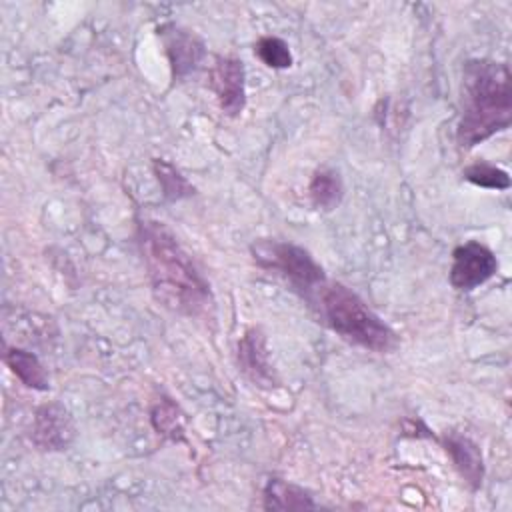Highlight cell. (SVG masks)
Here are the masks:
<instances>
[{"mask_svg":"<svg viewBox=\"0 0 512 512\" xmlns=\"http://www.w3.org/2000/svg\"><path fill=\"white\" fill-rule=\"evenodd\" d=\"M138 248L160 306L188 318L210 314L214 300L208 280L162 222L142 220L138 224Z\"/></svg>","mask_w":512,"mask_h":512,"instance_id":"6da1fadb","label":"cell"},{"mask_svg":"<svg viewBox=\"0 0 512 512\" xmlns=\"http://www.w3.org/2000/svg\"><path fill=\"white\" fill-rule=\"evenodd\" d=\"M512 120V76L504 62L468 60L462 70V114L456 128L464 150L506 130Z\"/></svg>","mask_w":512,"mask_h":512,"instance_id":"7a4b0ae2","label":"cell"},{"mask_svg":"<svg viewBox=\"0 0 512 512\" xmlns=\"http://www.w3.org/2000/svg\"><path fill=\"white\" fill-rule=\"evenodd\" d=\"M308 302L316 306L324 324L350 344L372 352H388L396 346V334L388 324L344 284L326 280Z\"/></svg>","mask_w":512,"mask_h":512,"instance_id":"3957f363","label":"cell"},{"mask_svg":"<svg viewBox=\"0 0 512 512\" xmlns=\"http://www.w3.org/2000/svg\"><path fill=\"white\" fill-rule=\"evenodd\" d=\"M254 262L282 280H286L292 290L302 294L306 300L326 282L322 266L312 258L308 250L298 244L282 242L274 238H260L250 246Z\"/></svg>","mask_w":512,"mask_h":512,"instance_id":"277c9868","label":"cell"},{"mask_svg":"<svg viewBox=\"0 0 512 512\" xmlns=\"http://www.w3.org/2000/svg\"><path fill=\"white\" fill-rule=\"evenodd\" d=\"M498 272V260L494 252L476 242H464L454 248L452 252V266H450V284L456 290H474L486 280H490Z\"/></svg>","mask_w":512,"mask_h":512,"instance_id":"5b68a950","label":"cell"},{"mask_svg":"<svg viewBox=\"0 0 512 512\" xmlns=\"http://www.w3.org/2000/svg\"><path fill=\"white\" fill-rule=\"evenodd\" d=\"M208 86L224 114L238 116L246 106V70L234 56H216L208 72Z\"/></svg>","mask_w":512,"mask_h":512,"instance_id":"8992f818","label":"cell"},{"mask_svg":"<svg viewBox=\"0 0 512 512\" xmlns=\"http://www.w3.org/2000/svg\"><path fill=\"white\" fill-rule=\"evenodd\" d=\"M76 436L74 420L64 404L48 402L36 408L32 420V442L46 452L66 450Z\"/></svg>","mask_w":512,"mask_h":512,"instance_id":"52a82bcc","label":"cell"},{"mask_svg":"<svg viewBox=\"0 0 512 512\" xmlns=\"http://www.w3.org/2000/svg\"><path fill=\"white\" fill-rule=\"evenodd\" d=\"M238 370L258 388H274L278 384V374L270 364L268 340L262 328L254 326L244 332L236 348Z\"/></svg>","mask_w":512,"mask_h":512,"instance_id":"ba28073f","label":"cell"},{"mask_svg":"<svg viewBox=\"0 0 512 512\" xmlns=\"http://www.w3.org/2000/svg\"><path fill=\"white\" fill-rule=\"evenodd\" d=\"M158 34L162 38L174 80L186 78L190 72L198 68L202 58L206 56V46L202 38L188 28L166 24L158 30Z\"/></svg>","mask_w":512,"mask_h":512,"instance_id":"9c48e42d","label":"cell"},{"mask_svg":"<svg viewBox=\"0 0 512 512\" xmlns=\"http://www.w3.org/2000/svg\"><path fill=\"white\" fill-rule=\"evenodd\" d=\"M442 444L460 478L470 486V490H478L484 480V460L478 444L468 436L454 432L446 434Z\"/></svg>","mask_w":512,"mask_h":512,"instance_id":"30bf717a","label":"cell"},{"mask_svg":"<svg viewBox=\"0 0 512 512\" xmlns=\"http://www.w3.org/2000/svg\"><path fill=\"white\" fill-rule=\"evenodd\" d=\"M318 504L312 496L282 478H270L264 486V510H314Z\"/></svg>","mask_w":512,"mask_h":512,"instance_id":"8fae6325","label":"cell"},{"mask_svg":"<svg viewBox=\"0 0 512 512\" xmlns=\"http://www.w3.org/2000/svg\"><path fill=\"white\" fill-rule=\"evenodd\" d=\"M4 362L12 370V374L28 388L32 390H48V374L36 354L18 348V346H6L4 348Z\"/></svg>","mask_w":512,"mask_h":512,"instance_id":"7c38bea8","label":"cell"},{"mask_svg":"<svg viewBox=\"0 0 512 512\" xmlns=\"http://www.w3.org/2000/svg\"><path fill=\"white\" fill-rule=\"evenodd\" d=\"M308 194L312 200V206L318 210H334L344 196L342 178L332 168H320L312 174L308 184Z\"/></svg>","mask_w":512,"mask_h":512,"instance_id":"4fadbf2b","label":"cell"},{"mask_svg":"<svg viewBox=\"0 0 512 512\" xmlns=\"http://www.w3.org/2000/svg\"><path fill=\"white\" fill-rule=\"evenodd\" d=\"M150 422L154 430L174 442L184 440V416L180 408L166 396L158 398L150 410Z\"/></svg>","mask_w":512,"mask_h":512,"instance_id":"5bb4252c","label":"cell"},{"mask_svg":"<svg viewBox=\"0 0 512 512\" xmlns=\"http://www.w3.org/2000/svg\"><path fill=\"white\" fill-rule=\"evenodd\" d=\"M152 170L166 200H182L194 194V186L170 162L156 158L152 162Z\"/></svg>","mask_w":512,"mask_h":512,"instance_id":"9a60e30c","label":"cell"},{"mask_svg":"<svg viewBox=\"0 0 512 512\" xmlns=\"http://www.w3.org/2000/svg\"><path fill=\"white\" fill-rule=\"evenodd\" d=\"M464 180H468L474 186L490 188V190H508L510 188V176L506 170L488 164V162H474L464 168L462 172Z\"/></svg>","mask_w":512,"mask_h":512,"instance_id":"2e32d148","label":"cell"},{"mask_svg":"<svg viewBox=\"0 0 512 512\" xmlns=\"http://www.w3.org/2000/svg\"><path fill=\"white\" fill-rule=\"evenodd\" d=\"M254 54L274 70H284L292 66V52L290 46L278 36H262L254 44Z\"/></svg>","mask_w":512,"mask_h":512,"instance_id":"e0dca14e","label":"cell"}]
</instances>
